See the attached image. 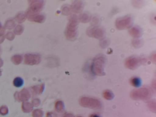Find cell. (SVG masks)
Masks as SVG:
<instances>
[{"instance_id": "1", "label": "cell", "mask_w": 156, "mask_h": 117, "mask_svg": "<svg viewBox=\"0 0 156 117\" xmlns=\"http://www.w3.org/2000/svg\"><path fill=\"white\" fill-rule=\"evenodd\" d=\"M130 83L134 87L138 88L141 85V80L139 78H138V77H133V78L130 79Z\"/></svg>"}, {"instance_id": "2", "label": "cell", "mask_w": 156, "mask_h": 117, "mask_svg": "<svg viewBox=\"0 0 156 117\" xmlns=\"http://www.w3.org/2000/svg\"><path fill=\"white\" fill-rule=\"evenodd\" d=\"M13 85L16 86V87H21L23 85V80L21 78H19V77H17L14 79L13 81Z\"/></svg>"}, {"instance_id": "3", "label": "cell", "mask_w": 156, "mask_h": 117, "mask_svg": "<svg viewBox=\"0 0 156 117\" xmlns=\"http://www.w3.org/2000/svg\"><path fill=\"white\" fill-rule=\"evenodd\" d=\"M90 117H101L99 114H97V113H92V114L90 115Z\"/></svg>"}]
</instances>
